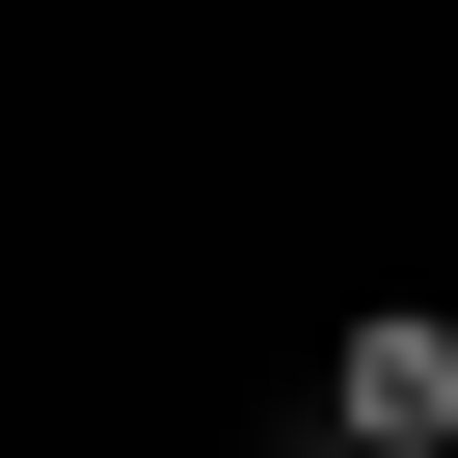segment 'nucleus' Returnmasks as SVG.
I'll return each instance as SVG.
<instances>
[{"instance_id":"1","label":"nucleus","mask_w":458,"mask_h":458,"mask_svg":"<svg viewBox=\"0 0 458 458\" xmlns=\"http://www.w3.org/2000/svg\"><path fill=\"white\" fill-rule=\"evenodd\" d=\"M324 431H351V458H458V324H431V297H351V324H324Z\"/></svg>"},{"instance_id":"2","label":"nucleus","mask_w":458,"mask_h":458,"mask_svg":"<svg viewBox=\"0 0 458 458\" xmlns=\"http://www.w3.org/2000/svg\"><path fill=\"white\" fill-rule=\"evenodd\" d=\"M324 458H351V431H324Z\"/></svg>"}]
</instances>
